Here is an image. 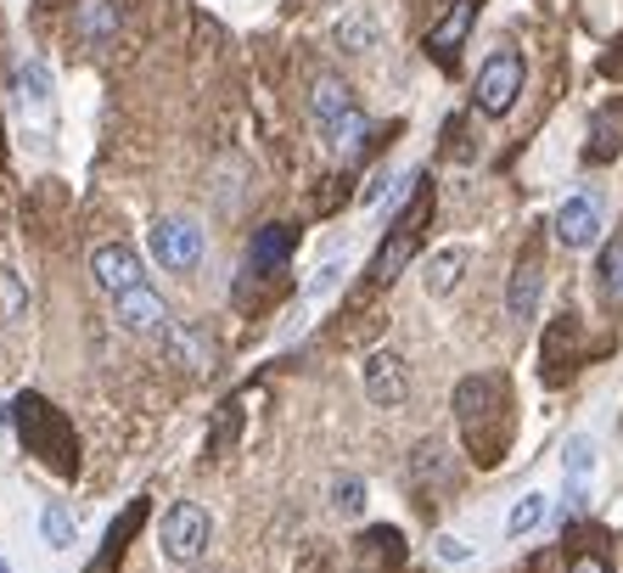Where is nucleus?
Segmentation results:
<instances>
[{"mask_svg":"<svg viewBox=\"0 0 623 573\" xmlns=\"http://www.w3.org/2000/svg\"><path fill=\"white\" fill-rule=\"evenodd\" d=\"M12 416H18L23 445H29L45 467H57V472H73V467H79V439H73V427L63 422V411H52L39 394H23V400L12 405Z\"/></svg>","mask_w":623,"mask_h":573,"instance_id":"obj_1","label":"nucleus"},{"mask_svg":"<svg viewBox=\"0 0 623 573\" xmlns=\"http://www.w3.org/2000/svg\"><path fill=\"white\" fill-rule=\"evenodd\" d=\"M427 214H433V191H427V175H416V198H410V209L394 220L388 243H382L376 259H371V281H376V286H388V281L410 265V254L421 248V225H427Z\"/></svg>","mask_w":623,"mask_h":573,"instance_id":"obj_2","label":"nucleus"},{"mask_svg":"<svg viewBox=\"0 0 623 573\" xmlns=\"http://www.w3.org/2000/svg\"><path fill=\"white\" fill-rule=\"evenodd\" d=\"M522 79H529V63H522V52H511V45H500V52L477 68V85H472V102L477 113H489V119H506L517 108V96H522Z\"/></svg>","mask_w":623,"mask_h":573,"instance_id":"obj_3","label":"nucleus"},{"mask_svg":"<svg viewBox=\"0 0 623 573\" xmlns=\"http://www.w3.org/2000/svg\"><path fill=\"white\" fill-rule=\"evenodd\" d=\"M214 540V517L197 506V501H174L163 512V529H158V551L174 562V568H191Z\"/></svg>","mask_w":623,"mask_h":573,"instance_id":"obj_4","label":"nucleus"},{"mask_svg":"<svg viewBox=\"0 0 623 573\" xmlns=\"http://www.w3.org/2000/svg\"><path fill=\"white\" fill-rule=\"evenodd\" d=\"M489 411H500V382L495 377H466L461 389H455V416L466 427V445H472L477 461H500V445L484 434V416Z\"/></svg>","mask_w":623,"mask_h":573,"instance_id":"obj_5","label":"nucleus"},{"mask_svg":"<svg viewBox=\"0 0 623 573\" xmlns=\"http://www.w3.org/2000/svg\"><path fill=\"white\" fill-rule=\"evenodd\" d=\"M147 243H152V259L163 270H174V276L197 270V259H203V231H197V220H185V214H163Z\"/></svg>","mask_w":623,"mask_h":573,"instance_id":"obj_6","label":"nucleus"},{"mask_svg":"<svg viewBox=\"0 0 623 573\" xmlns=\"http://www.w3.org/2000/svg\"><path fill=\"white\" fill-rule=\"evenodd\" d=\"M90 276H95V286L102 293H113V299H124V293H135V286H147V265H140V254L129 248V243H102L90 254Z\"/></svg>","mask_w":623,"mask_h":573,"instance_id":"obj_7","label":"nucleus"},{"mask_svg":"<svg viewBox=\"0 0 623 573\" xmlns=\"http://www.w3.org/2000/svg\"><path fill=\"white\" fill-rule=\"evenodd\" d=\"M360 377H365V400H371L376 411H399V405L410 400V371H405V360H399L394 349L365 355Z\"/></svg>","mask_w":623,"mask_h":573,"instance_id":"obj_8","label":"nucleus"},{"mask_svg":"<svg viewBox=\"0 0 623 573\" xmlns=\"http://www.w3.org/2000/svg\"><path fill=\"white\" fill-rule=\"evenodd\" d=\"M405 562V535L388 529V523H376L354 540V557H349V573H394Z\"/></svg>","mask_w":623,"mask_h":573,"instance_id":"obj_9","label":"nucleus"},{"mask_svg":"<svg viewBox=\"0 0 623 573\" xmlns=\"http://www.w3.org/2000/svg\"><path fill=\"white\" fill-rule=\"evenodd\" d=\"M309 113H315V124L326 130V135H338L360 108H354V90L338 79V74H320L315 79V90H309Z\"/></svg>","mask_w":623,"mask_h":573,"instance_id":"obj_10","label":"nucleus"},{"mask_svg":"<svg viewBox=\"0 0 623 573\" xmlns=\"http://www.w3.org/2000/svg\"><path fill=\"white\" fill-rule=\"evenodd\" d=\"M596 236H601V203L596 198H567L556 209V243L562 248H596Z\"/></svg>","mask_w":623,"mask_h":573,"instance_id":"obj_11","label":"nucleus"},{"mask_svg":"<svg viewBox=\"0 0 623 573\" xmlns=\"http://www.w3.org/2000/svg\"><path fill=\"white\" fill-rule=\"evenodd\" d=\"M113 304H118V321L129 332H169V304H163V293L152 281L135 286V293H124V299H113Z\"/></svg>","mask_w":623,"mask_h":573,"instance_id":"obj_12","label":"nucleus"},{"mask_svg":"<svg viewBox=\"0 0 623 573\" xmlns=\"http://www.w3.org/2000/svg\"><path fill=\"white\" fill-rule=\"evenodd\" d=\"M472 23H477V0H455V7L427 29V52H433L439 63H450L455 52H461V40L472 34Z\"/></svg>","mask_w":623,"mask_h":573,"instance_id":"obj_13","label":"nucleus"},{"mask_svg":"<svg viewBox=\"0 0 623 573\" xmlns=\"http://www.w3.org/2000/svg\"><path fill=\"white\" fill-rule=\"evenodd\" d=\"M73 40L79 45L118 40V7H113V0H79V7H73Z\"/></svg>","mask_w":623,"mask_h":573,"instance_id":"obj_14","label":"nucleus"},{"mask_svg":"<svg viewBox=\"0 0 623 573\" xmlns=\"http://www.w3.org/2000/svg\"><path fill=\"white\" fill-rule=\"evenodd\" d=\"M540 286H545L540 259H522V265L511 270V286H506V315H511V321H534V310H540Z\"/></svg>","mask_w":623,"mask_h":573,"instance_id":"obj_15","label":"nucleus"},{"mask_svg":"<svg viewBox=\"0 0 623 573\" xmlns=\"http://www.w3.org/2000/svg\"><path fill=\"white\" fill-rule=\"evenodd\" d=\"M590 467H596V445H590V439H567L562 472H567V506H573V512L590 501Z\"/></svg>","mask_w":623,"mask_h":573,"instance_id":"obj_16","label":"nucleus"},{"mask_svg":"<svg viewBox=\"0 0 623 573\" xmlns=\"http://www.w3.org/2000/svg\"><path fill=\"white\" fill-rule=\"evenodd\" d=\"M618 147H623V102H612V108H601V113L590 119V147H585V158H590V164H612Z\"/></svg>","mask_w":623,"mask_h":573,"instance_id":"obj_17","label":"nucleus"},{"mask_svg":"<svg viewBox=\"0 0 623 573\" xmlns=\"http://www.w3.org/2000/svg\"><path fill=\"white\" fill-rule=\"evenodd\" d=\"M286 254H293V225H264V231H253L248 270H281Z\"/></svg>","mask_w":623,"mask_h":573,"instance_id":"obj_18","label":"nucleus"},{"mask_svg":"<svg viewBox=\"0 0 623 573\" xmlns=\"http://www.w3.org/2000/svg\"><path fill=\"white\" fill-rule=\"evenodd\" d=\"M39 535H45V546H52V551H68V546L79 540V517H73V506H68V501H45V512H39Z\"/></svg>","mask_w":623,"mask_h":573,"instance_id":"obj_19","label":"nucleus"},{"mask_svg":"<svg viewBox=\"0 0 623 573\" xmlns=\"http://www.w3.org/2000/svg\"><path fill=\"white\" fill-rule=\"evenodd\" d=\"M466 248H444V254H433V265H427V293H433V299H444V293H455V281H461V270H466Z\"/></svg>","mask_w":623,"mask_h":573,"instance_id":"obj_20","label":"nucleus"},{"mask_svg":"<svg viewBox=\"0 0 623 573\" xmlns=\"http://www.w3.org/2000/svg\"><path fill=\"white\" fill-rule=\"evenodd\" d=\"M376 40H382V29H376V18L371 12H349L343 23H338V45H343V52H376Z\"/></svg>","mask_w":623,"mask_h":573,"instance_id":"obj_21","label":"nucleus"},{"mask_svg":"<svg viewBox=\"0 0 623 573\" xmlns=\"http://www.w3.org/2000/svg\"><path fill=\"white\" fill-rule=\"evenodd\" d=\"M18 102L23 108H45V102H52V74H45V63H23L18 68Z\"/></svg>","mask_w":623,"mask_h":573,"instance_id":"obj_22","label":"nucleus"},{"mask_svg":"<svg viewBox=\"0 0 623 573\" xmlns=\"http://www.w3.org/2000/svg\"><path fill=\"white\" fill-rule=\"evenodd\" d=\"M545 512H551V501H545V495H522V501L511 506V517H506V535H511V540H522L529 529H540V523H545Z\"/></svg>","mask_w":623,"mask_h":573,"instance_id":"obj_23","label":"nucleus"},{"mask_svg":"<svg viewBox=\"0 0 623 573\" xmlns=\"http://www.w3.org/2000/svg\"><path fill=\"white\" fill-rule=\"evenodd\" d=\"M331 512H343V517H360L365 512V484H360L354 472L331 478Z\"/></svg>","mask_w":623,"mask_h":573,"instance_id":"obj_24","label":"nucleus"},{"mask_svg":"<svg viewBox=\"0 0 623 573\" xmlns=\"http://www.w3.org/2000/svg\"><path fill=\"white\" fill-rule=\"evenodd\" d=\"M601 293H607L612 304H623V236L601 254Z\"/></svg>","mask_w":623,"mask_h":573,"instance_id":"obj_25","label":"nucleus"},{"mask_svg":"<svg viewBox=\"0 0 623 573\" xmlns=\"http://www.w3.org/2000/svg\"><path fill=\"white\" fill-rule=\"evenodd\" d=\"M567 573H612V562H607L601 551H573V562H567Z\"/></svg>","mask_w":623,"mask_h":573,"instance_id":"obj_26","label":"nucleus"},{"mask_svg":"<svg viewBox=\"0 0 623 573\" xmlns=\"http://www.w3.org/2000/svg\"><path fill=\"white\" fill-rule=\"evenodd\" d=\"M439 562H472V546L455 540V535H444V540H439Z\"/></svg>","mask_w":623,"mask_h":573,"instance_id":"obj_27","label":"nucleus"},{"mask_svg":"<svg viewBox=\"0 0 623 573\" xmlns=\"http://www.w3.org/2000/svg\"><path fill=\"white\" fill-rule=\"evenodd\" d=\"M0 573H12V568H7V562H0Z\"/></svg>","mask_w":623,"mask_h":573,"instance_id":"obj_28","label":"nucleus"}]
</instances>
